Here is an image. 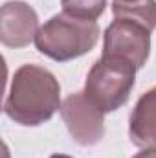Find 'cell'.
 <instances>
[{"mask_svg":"<svg viewBox=\"0 0 156 158\" xmlns=\"http://www.w3.org/2000/svg\"><path fill=\"white\" fill-rule=\"evenodd\" d=\"M50 158H74V156H68V155H61V153H55V155H51Z\"/></svg>","mask_w":156,"mask_h":158,"instance_id":"8fae6325","label":"cell"},{"mask_svg":"<svg viewBox=\"0 0 156 158\" xmlns=\"http://www.w3.org/2000/svg\"><path fill=\"white\" fill-rule=\"evenodd\" d=\"M37 11L22 0H9L0 9V42L7 48H24L39 31Z\"/></svg>","mask_w":156,"mask_h":158,"instance_id":"8992f818","label":"cell"},{"mask_svg":"<svg viewBox=\"0 0 156 158\" xmlns=\"http://www.w3.org/2000/svg\"><path fill=\"white\" fill-rule=\"evenodd\" d=\"M132 158H156V147H147V149H142L140 153H136Z\"/></svg>","mask_w":156,"mask_h":158,"instance_id":"30bf717a","label":"cell"},{"mask_svg":"<svg viewBox=\"0 0 156 158\" xmlns=\"http://www.w3.org/2000/svg\"><path fill=\"white\" fill-rule=\"evenodd\" d=\"M138 68L119 57L101 55L84 81V94L107 114L121 109L134 88Z\"/></svg>","mask_w":156,"mask_h":158,"instance_id":"3957f363","label":"cell"},{"mask_svg":"<svg viewBox=\"0 0 156 158\" xmlns=\"http://www.w3.org/2000/svg\"><path fill=\"white\" fill-rule=\"evenodd\" d=\"M151 30L134 20L114 19L103 33L101 55L125 59L140 70L147 64L151 53Z\"/></svg>","mask_w":156,"mask_h":158,"instance_id":"277c9868","label":"cell"},{"mask_svg":"<svg viewBox=\"0 0 156 158\" xmlns=\"http://www.w3.org/2000/svg\"><path fill=\"white\" fill-rule=\"evenodd\" d=\"M129 138L136 147H156V86L136 101L129 118Z\"/></svg>","mask_w":156,"mask_h":158,"instance_id":"52a82bcc","label":"cell"},{"mask_svg":"<svg viewBox=\"0 0 156 158\" xmlns=\"http://www.w3.org/2000/svg\"><path fill=\"white\" fill-rule=\"evenodd\" d=\"M59 112L76 143L83 147H90L103 140L105 112L84 92L70 94L63 101Z\"/></svg>","mask_w":156,"mask_h":158,"instance_id":"5b68a950","label":"cell"},{"mask_svg":"<svg viewBox=\"0 0 156 158\" xmlns=\"http://www.w3.org/2000/svg\"><path fill=\"white\" fill-rule=\"evenodd\" d=\"M63 13L81 20H97L105 9L107 0H61Z\"/></svg>","mask_w":156,"mask_h":158,"instance_id":"9c48e42d","label":"cell"},{"mask_svg":"<svg viewBox=\"0 0 156 158\" xmlns=\"http://www.w3.org/2000/svg\"><path fill=\"white\" fill-rule=\"evenodd\" d=\"M61 85L57 77L37 64L15 70L4 101L6 116L22 127H39L61 110Z\"/></svg>","mask_w":156,"mask_h":158,"instance_id":"6da1fadb","label":"cell"},{"mask_svg":"<svg viewBox=\"0 0 156 158\" xmlns=\"http://www.w3.org/2000/svg\"><path fill=\"white\" fill-rule=\"evenodd\" d=\"M119 2H132V0H119Z\"/></svg>","mask_w":156,"mask_h":158,"instance_id":"7c38bea8","label":"cell"},{"mask_svg":"<svg viewBox=\"0 0 156 158\" xmlns=\"http://www.w3.org/2000/svg\"><path fill=\"white\" fill-rule=\"evenodd\" d=\"M101 30L96 20H81L57 13L46 20L35 35V48L57 63L77 59L96 48Z\"/></svg>","mask_w":156,"mask_h":158,"instance_id":"7a4b0ae2","label":"cell"},{"mask_svg":"<svg viewBox=\"0 0 156 158\" xmlns=\"http://www.w3.org/2000/svg\"><path fill=\"white\" fill-rule=\"evenodd\" d=\"M112 15L114 19L134 20L151 31L156 30V0H132V2L112 0Z\"/></svg>","mask_w":156,"mask_h":158,"instance_id":"ba28073f","label":"cell"}]
</instances>
